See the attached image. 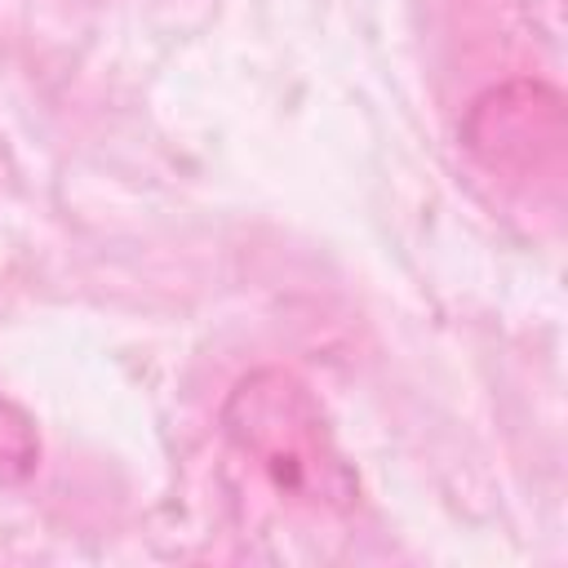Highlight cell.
<instances>
[{
  "mask_svg": "<svg viewBox=\"0 0 568 568\" xmlns=\"http://www.w3.org/2000/svg\"><path fill=\"white\" fill-rule=\"evenodd\" d=\"M36 466V435H31V422L0 399V475L4 479H18Z\"/></svg>",
  "mask_w": 568,
  "mask_h": 568,
  "instance_id": "obj_3",
  "label": "cell"
},
{
  "mask_svg": "<svg viewBox=\"0 0 568 568\" xmlns=\"http://www.w3.org/2000/svg\"><path fill=\"white\" fill-rule=\"evenodd\" d=\"M466 133H470V146L488 164H532V142L559 146L564 138L559 98L532 84L501 89L475 106Z\"/></svg>",
  "mask_w": 568,
  "mask_h": 568,
  "instance_id": "obj_2",
  "label": "cell"
},
{
  "mask_svg": "<svg viewBox=\"0 0 568 568\" xmlns=\"http://www.w3.org/2000/svg\"><path fill=\"white\" fill-rule=\"evenodd\" d=\"M231 448L284 497L311 510H351L359 479L346 466L320 399L284 368H253L222 404Z\"/></svg>",
  "mask_w": 568,
  "mask_h": 568,
  "instance_id": "obj_1",
  "label": "cell"
}]
</instances>
